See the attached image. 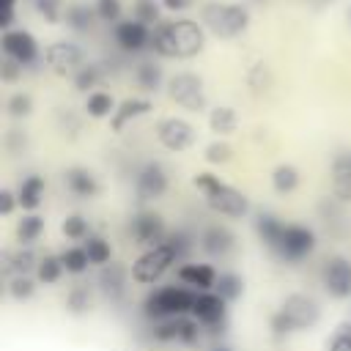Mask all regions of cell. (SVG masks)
Wrapping results in <instances>:
<instances>
[{
  "label": "cell",
  "mask_w": 351,
  "mask_h": 351,
  "mask_svg": "<svg viewBox=\"0 0 351 351\" xmlns=\"http://www.w3.org/2000/svg\"><path fill=\"white\" fill-rule=\"evenodd\" d=\"M206 47V27L195 19H167L159 22L151 33V52L159 58H195Z\"/></svg>",
  "instance_id": "1"
},
{
  "label": "cell",
  "mask_w": 351,
  "mask_h": 351,
  "mask_svg": "<svg viewBox=\"0 0 351 351\" xmlns=\"http://www.w3.org/2000/svg\"><path fill=\"white\" fill-rule=\"evenodd\" d=\"M192 184L203 192L208 208L217 211L219 217H230V219H241V217H247V211H250V200H247V195L239 192L236 186L225 184L219 176H214V173H197V176L192 178Z\"/></svg>",
  "instance_id": "2"
},
{
  "label": "cell",
  "mask_w": 351,
  "mask_h": 351,
  "mask_svg": "<svg viewBox=\"0 0 351 351\" xmlns=\"http://www.w3.org/2000/svg\"><path fill=\"white\" fill-rule=\"evenodd\" d=\"M200 22L217 38H236L250 27V8L241 3L208 0L200 8Z\"/></svg>",
  "instance_id": "3"
},
{
  "label": "cell",
  "mask_w": 351,
  "mask_h": 351,
  "mask_svg": "<svg viewBox=\"0 0 351 351\" xmlns=\"http://www.w3.org/2000/svg\"><path fill=\"white\" fill-rule=\"evenodd\" d=\"M195 299H197V291H192V288H184V285H162V288H156V291H151L145 296L143 313L148 318H156V321L192 315Z\"/></svg>",
  "instance_id": "4"
},
{
  "label": "cell",
  "mask_w": 351,
  "mask_h": 351,
  "mask_svg": "<svg viewBox=\"0 0 351 351\" xmlns=\"http://www.w3.org/2000/svg\"><path fill=\"white\" fill-rule=\"evenodd\" d=\"M178 261V252L173 250L170 241H162L151 250H145L134 263H132V280L140 282V285H154L156 280H162L173 263Z\"/></svg>",
  "instance_id": "5"
},
{
  "label": "cell",
  "mask_w": 351,
  "mask_h": 351,
  "mask_svg": "<svg viewBox=\"0 0 351 351\" xmlns=\"http://www.w3.org/2000/svg\"><path fill=\"white\" fill-rule=\"evenodd\" d=\"M167 96L170 101H176L178 107L189 110V112H200L206 110V88L203 80L192 71H178L167 80Z\"/></svg>",
  "instance_id": "6"
},
{
  "label": "cell",
  "mask_w": 351,
  "mask_h": 351,
  "mask_svg": "<svg viewBox=\"0 0 351 351\" xmlns=\"http://www.w3.org/2000/svg\"><path fill=\"white\" fill-rule=\"evenodd\" d=\"M277 313L288 321V326H291L293 332L313 329V326L318 324V318H321L318 302H315L313 296H307V293H291V296H285Z\"/></svg>",
  "instance_id": "7"
},
{
  "label": "cell",
  "mask_w": 351,
  "mask_h": 351,
  "mask_svg": "<svg viewBox=\"0 0 351 351\" xmlns=\"http://www.w3.org/2000/svg\"><path fill=\"white\" fill-rule=\"evenodd\" d=\"M0 47H3V55L22 63V66H33L38 63L41 58V47L36 41V36L25 27H11V30H3L0 36Z\"/></svg>",
  "instance_id": "8"
},
{
  "label": "cell",
  "mask_w": 351,
  "mask_h": 351,
  "mask_svg": "<svg viewBox=\"0 0 351 351\" xmlns=\"http://www.w3.org/2000/svg\"><path fill=\"white\" fill-rule=\"evenodd\" d=\"M44 63H47V69H52L55 74H71V77H74V74L85 66V49H82L80 44H74V41L60 38V41L47 44V49H44Z\"/></svg>",
  "instance_id": "9"
},
{
  "label": "cell",
  "mask_w": 351,
  "mask_h": 351,
  "mask_svg": "<svg viewBox=\"0 0 351 351\" xmlns=\"http://www.w3.org/2000/svg\"><path fill=\"white\" fill-rule=\"evenodd\" d=\"M321 285L332 299H351V261L346 255H329L321 266Z\"/></svg>",
  "instance_id": "10"
},
{
  "label": "cell",
  "mask_w": 351,
  "mask_h": 351,
  "mask_svg": "<svg viewBox=\"0 0 351 351\" xmlns=\"http://www.w3.org/2000/svg\"><path fill=\"white\" fill-rule=\"evenodd\" d=\"M315 250V233L313 228L307 225H285L282 236H280V244H277V255L288 263H296L302 258H307L310 252Z\"/></svg>",
  "instance_id": "11"
},
{
  "label": "cell",
  "mask_w": 351,
  "mask_h": 351,
  "mask_svg": "<svg viewBox=\"0 0 351 351\" xmlns=\"http://www.w3.org/2000/svg\"><path fill=\"white\" fill-rule=\"evenodd\" d=\"M156 140H159L162 148L178 154V151H186V148L195 145V140H197V129H195L189 121L170 115V118H162V121L156 123Z\"/></svg>",
  "instance_id": "12"
},
{
  "label": "cell",
  "mask_w": 351,
  "mask_h": 351,
  "mask_svg": "<svg viewBox=\"0 0 351 351\" xmlns=\"http://www.w3.org/2000/svg\"><path fill=\"white\" fill-rule=\"evenodd\" d=\"M129 233H132L134 244L151 250V247H156V244L165 241L167 228H165L162 214H156V211H137L132 217V222H129Z\"/></svg>",
  "instance_id": "13"
},
{
  "label": "cell",
  "mask_w": 351,
  "mask_h": 351,
  "mask_svg": "<svg viewBox=\"0 0 351 351\" xmlns=\"http://www.w3.org/2000/svg\"><path fill=\"white\" fill-rule=\"evenodd\" d=\"M151 33L154 27L143 25L140 19H121L115 22L112 27V38L115 44L123 49V52H143V49H151Z\"/></svg>",
  "instance_id": "14"
},
{
  "label": "cell",
  "mask_w": 351,
  "mask_h": 351,
  "mask_svg": "<svg viewBox=\"0 0 351 351\" xmlns=\"http://www.w3.org/2000/svg\"><path fill=\"white\" fill-rule=\"evenodd\" d=\"M134 189L140 200H159L167 192V170L159 162H145L134 176Z\"/></svg>",
  "instance_id": "15"
},
{
  "label": "cell",
  "mask_w": 351,
  "mask_h": 351,
  "mask_svg": "<svg viewBox=\"0 0 351 351\" xmlns=\"http://www.w3.org/2000/svg\"><path fill=\"white\" fill-rule=\"evenodd\" d=\"M225 304H228V302H225L219 293H214V291H200L197 299H195V304H192V318H195L197 324H203V326H222V324H225V313H228Z\"/></svg>",
  "instance_id": "16"
},
{
  "label": "cell",
  "mask_w": 351,
  "mask_h": 351,
  "mask_svg": "<svg viewBox=\"0 0 351 351\" xmlns=\"http://www.w3.org/2000/svg\"><path fill=\"white\" fill-rule=\"evenodd\" d=\"M233 247H236V236L225 225H208L200 233V250L208 258H225L233 252Z\"/></svg>",
  "instance_id": "17"
},
{
  "label": "cell",
  "mask_w": 351,
  "mask_h": 351,
  "mask_svg": "<svg viewBox=\"0 0 351 351\" xmlns=\"http://www.w3.org/2000/svg\"><path fill=\"white\" fill-rule=\"evenodd\" d=\"M217 269L211 263H184L178 269V280L189 285L192 291H214L217 285Z\"/></svg>",
  "instance_id": "18"
},
{
  "label": "cell",
  "mask_w": 351,
  "mask_h": 351,
  "mask_svg": "<svg viewBox=\"0 0 351 351\" xmlns=\"http://www.w3.org/2000/svg\"><path fill=\"white\" fill-rule=\"evenodd\" d=\"M151 110H154V104H151L148 99H123V101L115 107L112 118H110V129H112L115 134H121V132L126 129V123H132V121L148 115Z\"/></svg>",
  "instance_id": "19"
},
{
  "label": "cell",
  "mask_w": 351,
  "mask_h": 351,
  "mask_svg": "<svg viewBox=\"0 0 351 351\" xmlns=\"http://www.w3.org/2000/svg\"><path fill=\"white\" fill-rule=\"evenodd\" d=\"M63 184H66V189H69L74 197H80V200L96 197V192H99V181H96V176H93L88 167H69V170L63 173Z\"/></svg>",
  "instance_id": "20"
},
{
  "label": "cell",
  "mask_w": 351,
  "mask_h": 351,
  "mask_svg": "<svg viewBox=\"0 0 351 351\" xmlns=\"http://www.w3.org/2000/svg\"><path fill=\"white\" fill-rule=\"evenodd\" d=\"M132 271H126L121 263H107L101 266V274H99V285H101V293L110 299V302H121L123 293H126V280H129Z\"/></svg>",
  "instance_id": "21"
},
{
  "label": "cell",
  "mask_w": 351,
  "mask_h": 351,
  "mask_svg": "<svg viewBox=\"0 0 351 351\" xmlns=\"http://www.w3.org/2000/svg\"><path fill=\"white\" fill-rule=\"evenodd\" d=\"M332 195L340 203H351V151L332 159Z\"/></svg>",
  "instance_id": "22"
},
{
  "label": "cell",
  "mask_w": 351,
  "mask_h": 351,
  "mask_svg": "<svg viewBox=\"0 0 351 351\" xmlns=\"http://www.w3.org/2000/svg\"><path fill=\"white\" fill-rule=\"evenodd\" d=\"M96 19H99V16H96V8L88 5V3H71V5H66V14H63L66 27L74 30V33H88V30H93Z\"/></svg>",
  "instance_id": "23"
},
{
  "label": "cell",
  "mask_w": 351,
  "mask_h": 351,
  "mask_svg": "<svg viewBox=\"0 0 351 351\" xmlns=\"http://www.w3.org/2000/svg\"><path fill=\"white\" fill-rule=\"evenodd\" d=\"M44 178L41 176H27V178H22V184L16 186V200H19V206L25 208V211H36L38 206H41V200H44Z\"/></svg>",
  "instance_id": "24"
},
{
  "label": "cell",
  "mask_w": 351,
  "mask_h": 351,
  "mask_svg": "<svg viewBox=\"0 0 351 351\" xmlns=\"http://www.w3.org/2000/svg\"><path fill=\"white\" fill-rule=\"evenodd\" d=\"M208 129L217 134V137H228L239 129V112L228 104H217L211 112H208Z\"/></svg>",
  "instance_id": "25"
},
{
  "label": "cell",
  "mask_w": 351,
  "mask_h": 351,
  "mask_svg": "<svg viewBox=\"0 0 351 351\" xmlns=\"http://www.w3.org/2000/svg\"><path fill=\"white\" fill-rule=\"evenodd\" d=\"M134 82H137V88H143V90H159L162 88V82H165V71H162V66L159 63H154V60H140L137 66H134Z\"/></svg>",
  "instance_id": "26"
},
{
  "label": "cell",
  "mask_w": 351,
  "mask_h": 351,
  "mask_svg": "<svg viewBox=\"0 0 351 351\" xmlns=\"http://www.w3.org/2000/svg\"><path fill=\"white\" fill-rule=\"evenodd\" d=\"M282 230H285V225H282L274 214H258V219H255V233H258L261 244H266L269 250H277Z\"/></svg>",
  "instance_id": "27"
},
{
  "label": "cell",
  "mask_w": 351,
  "mask_h": 351,
  "mask_svg": "<svg viewBox=\"0 0 351 351\" xmlns=\"http://www.w3.org/2000/svg\"><path fill=\"white\" fill-rule=\"evenodd\" d=\"M115 107L118 104H115L112 93H107V90H93L85 96V112L90 118H112Z\"/></svg>",
  "instance_id": "28"
},
{
  "label": "cell",
  "mask_w": 351,
  "mask_h": 351,
  "mask_svg": "<svg viewBox=\"0 0 351 351\" xmlns=\"http://www.w3.org/2000/svg\"><path fill=\"white\" fill-rule=\"evenodd\" d=\"M44 233V217L38 214H25L19 222H16V239H19V247H30L33 241H38V236Z\"/></svg>",
  "instance_id": "29"
},
{
  "label": "cell",
  "mask_w": 351,
  "mask_h": 351,
  "mask_svg": "<svg viewBox=\"0 0 351 351\" xmlns=\"http://www.w3.org/2000/svg\"><path fill=\"white\" fill-rule=\"evenodd\" d=\"M271 186L280 195H291L299 186V170L293 165H277L271 173Z\"/></svg>",
  "instance_id": "30"
},
{
  "label": "cell",
  "mask_w": 351,
  "mask_h": 351,
  "mask_svg": "<svg viewBox=\"0 0 351 351\" xmlns=\"http://www.w3.org/2000/svg\"><path fill=\"white\" fill-rule=\"evenodd\" d=\"M82 247H85V252L90 258V266H107V263H112L110 241H104L101 236H88Z\"/></svg>",
  "instance_id": "31"
},
{
  "label": "cell",
  "mask_w": 351,
  "mask_h": 351,
  "mask_svg": "<svg viewBox=\"0 0 351 351\" xmlns=\"http://www.w3.org/2000/svg\"><path fill=\"white\" fill-rule=\"evenodd\" d=\"M214 293H219L225 302H236V299L244 293V282H241L239 274H233V271H222V274L217 277Z\"/></svg>",
  "instance_id": "32"
},
{
  "label": "cell",
  "mask_w": 351,
  "mask_h": 351,
  "mask_svg": "<svg viewBox=\"0 0 351 351\" xmlns=\"http://www.w3.org/2000/svg\"><path fill=\"white\" fill-rule=\"evenodd\" d=\"M63 271H66V269H63V263H60V255H44V258H38V266H36L38 282L52 285V282L60 280Z\"/></svg>",
  "instance_id": "33"
},
{
  "label": "cell",
  "mask_w": 351,
  "mask_h": 351,
  "mask_svg": "<svg viewBox=\"0 0 351 351\" xmlns=\"http://www.w3.org/2000/svg\"><path fill=\"white\" fill-rule=\"evenodd\" d=\"M184 324H186V315L181 318H167V321H159L154 326V337L159 343H181V335H184Z\"/></svg>",
  "instance_id": "34"
},
{
  "label": "cell",
  "mask_w": 351,
  "mask_h": 351,
  "mask_svg": "<svg viewBox=\"0 0 351 351\" xmlns=\"http://www.w3.org/2000/svg\"><path fill=\"white\" fill-rule=\"evenodd\" d=\"M60 263L69 274H82L90 266V258L85 252V247H69V250L60 252Z\"/></svg>",
  "instance_id": "35"
},
{
  "label": "cell",
  "mask_w": 351,
  "mask_h": 351,
  "mask_svg": "<svg viewBox=\"0 0 351 351\" xmlns=\"http://www.w3.org/2000/svg\"><path fill=\"white\" fill-rule=\"evenodd\" d=\"M5 261H8V269H11L14 274H27L33 266H38V258L33 255L30 247H19L16 252H8Z\"/></svg>",
  "instance_id": "36"
},
{
  "label": "cell",
  "mask_w": 351,
  "mask_h": 351,
  "mask_svg": "<svg viewBox=\"0 0 351 351\" xmlns=\"http://www.w3.org/2000/svg\"><path fill=\"white\" fill-rule=\"evenodd\" d=\"M60 230H63V236H66V239H71V241H85V239L90 236L88 219H85L82 214H69V217L63 219Z\"/></svg>",
  "instance_id": "37"
},
{
  "label": "cell",
  "mask_w": 351,
  "mask_h": 351,
  "mask_svg": "<svg viewBox=\"0 0 351 351\" xmlns=\"http://www.w3.org/2000/svg\"><path fill=\"white\" fill-rule=\"evenodd\" d=\"M30 5H33V11H36L44 22H49V25L63 22V14H66L63 0H30Z\"/></svg>",
  "instance_id": "38"
},
{
  "label": "cell",
  "mask_w": 351,
  "mask_h": 351,
  "mask_svg": "<svg viewBox=\"0 0 351 351\" xmlns=\"http://www.w3.org/2000/svg\"><path fill=\"white\" fill-rule=\"evenodd\" d=\"M101 82V69L93 63H85L77 74H74V88L82 93H93V88Z\"/></svg>",
  "instance_id": "39"
},
{
  "label": "cell",
  "mask_w": 351,
  "mask_h": 351,
  "mask_svg": "<svg viewBox=\"0 0 351 351\" xmlns=\"http://www.w3.org/2000/svg\"><path fill=\"white\" fill-rule=\"evenodd\" d=\"M132 16L140 19L143 25H148V27H156V25L162 22V19H159V5H156V0H137L134 8H132Z\"/></svg>",
  "instance_id": "40"
},
{
  "label": "cell",
  "mask_w": 351,
  "mask_h": 351,
  "mask_svg": "<svg viewBox=\"0 0 351 351\" xmlns=\"http://www.w3.org/2000/svg\"><path fill=\"white\" fill-rule=\"evenodd\" d=\"M5 110H8V115H11V118H27V115L33 112V96H30V93H25V90L11 93V96H8V101H5Z\"/></svg>",
  "instance_id": "41"
},
{
  "label": "cell",
  "mask_w": 351,
  "mask_h": 351,
  "mask_svg": "<svg viewBox=\"0 0 351 351\" xmlns=\"http://www.w3.org/2000/svg\"><path fill=\"white\" fill-rule=\"evenodd\" d=\"M33 291H36V282H33L27 274H14V277L8 280V296H11V299H16V302L30 299V296H33Z\"/></svg>",
  "instance_id": "42"
},
{
  "label": "cell",
  "mask_w": 351,
  "mask_h": 351,
  "mask_svg": "<svg viewBox=\"0 0 351 351\" xmlns=\"http://www.w3.org/2000/svg\"><path fill=\"white\" fill-rule=\"evenodd\" d=\"M88 307H90V293H88V288H85V285H74V288L66 293V310L74 313V315H80V313H85Z\"/></svg>",
  "instance_id": "43"
},
{
  "label": "cell",
  "mask_w": 351,
  "mask_h": 351,
  "mask_svg": "<svg viewBox=\"0 0 351 351\" xmlns=\"http://www.w3.org/2000/svg\"><path fill=\"white\" fill-rule=\"evenodd\" d=\"M93 8H96L99 22H121V14H123L121 0H96Z\"/></svg>",
  "instance_id": "44"
},
{
  "label": "cell",
  "mask_w": 351,
  "mask_h": 351,
  "mask_svg": "<svg viewBox=\"0 0 351 351\" xmlns=\"http://www.w3.org/2000/svg\"><path fill=\"white\" fill-rule=\"evenodd\" d=\"M206 162H211V165H225V162H230V156H233V151H230V145L228 143H222V140H214V143H208L206 145Z\"/></svg>",
  "instance_id": "45"
},
{
  "label": "cell",
  "mask_w": 351,
  "mask_h": 351,
  "mask_svg": "<svg viewBox=\"0 0 351 351\" xmlns=\"http://www.w3.org/2000/svg\"><path fill=\"white\" fill-rule=\"evenodd\" d=\"M329 351H351V324H340L329 340Z\"/></svg>",
  "instance_id": "46"
},
{
  "label": "cell",
  "mask_w": 351,
  "mask_h": 351,
  "mask_svg": "<svg viewBox=\"0 0 351 351\" xmlns=\"http://www.w3.org/2000/svg\"><path fill=\"white\" fill-rule=\"evenodd\" d=\"M22 63H16V60H11V58H3V66H0V77H3V82H16L19 77H22Z\"/></svg>",
  "instance_id": "47"
},
{
  "label": "cell",
  "mask_w": 351,
  "mask_h": 351,
  "mask_svg": "<svg viewBox=\"0 0 351 351\" xmlns=\"http://www.w3.org/2000/svg\"><path fill=\"white\" fill-rule=\"evenodd\" d=\"M16 206H19V200H16V192H11V189H3V192H0V214H3V217H11Z\"/></svg>",
  "instance_id": "48"
},
{
  "label": "cell",
  "mask_w": 351,
  "mask_h": 351,
  "mask_svg": "<svg viewBox=\"0 0 351 351\" xmlns=\"http://www.w3.org/2000/svg\"><path fill=\"white\" fill-rule=\"evenodd\" d=\"M14 16H16V0H3L0 27H3V30H11V25H14Z\"/></svg>",
  "instance_id": "49"
},
{
  "label": "cell",
  "mask_w": 351,
  "mask_h": 351,
  "mask_svg": "<svg viewBox=\"0 0 351 351\" xmlns=\"http://www.w3.org/2000/svg\"><path fill=\"white\" fill-rule=\"evenodd\" d=\"M266 82H269V71H266V66H263V63H258V66L250 71V85H252L255 90H261Z\"/></svg>",
  "instance_id": "50"
},
{
  "label": "cell",
  "mask_w": 351,
  "mask_h": 351,
  "mask_svg": "<svg viewBox=\"0 0 351 351\" xmlns=\"http://www.w3.org/2000/svg\"><path fill=\"white\" fill-rule=\"evenodd\" d=\"M271 332H274V335H291L293 329L288 326V321H285L280 313H274V315H271Z\"/></svg>",
  "instance_id": "51"
},
{
  "label": "cell",
  "mask_w": 351,
  "mask_h": 351,
  "mask_svg": "<svg viewBox=\"0 0 351 351\" xmlns=\"http://www.w3.org/2000/svg\"><path fill=\"white\" fill-rule=\"evenodd\" d=\"M192 3H195V0H162V5H165L167 11H186Z\"/></svg>",
  "instance_id": "52"
},
{
  "label": "cell",
  "mask_w": 351,
  "mask_h": 351,
  "mask_svg": "<svg viewBox=\"0 0 351 351\" xmlns=\"http://www.w3.org/2000/svg\"><path fill=\"white\" fill-rule=\"evenodd\" d=\"M211 351H233V348H228V346H214Z\"/></svg>",
  "instance_id": "53"
},
{
  "label": "cell",
  "mask_w": 351,
  "mask_h": 351,
  "mask_svg": "<svg viewBox=\"0 0 351 351\" xmlns=\"http://www.w3.org/2000/svg\"><path fill=\"white\" fill-rule=\"evenodd\" d=\"M348 22H351V5H348Z\"/></svg>",
  "instance_id": "54"
}]
</instances>
